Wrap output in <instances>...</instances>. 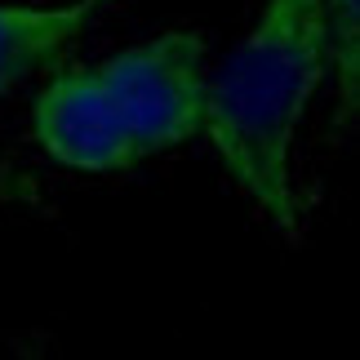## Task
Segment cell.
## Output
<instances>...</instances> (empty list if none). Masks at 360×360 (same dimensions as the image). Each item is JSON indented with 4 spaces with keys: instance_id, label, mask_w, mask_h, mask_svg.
Here are the masks:
<instances>
[{
    "instance_id": "5b68a950",
    "label": "cell",
    "mask_w": 360,
    "mask_h": 360,
    "mask_svg": "<svg viewBox=\"0 0 360 360\" xmlns=\"http://www.w3.org/2000/svg\"><path fill=\"white\" fill-rule=\"evenodd\" d=\"M325 5V45H329V72L342 85V107L356 112L360 89V0H321Z\"/></svg>"
},
{
    "instance_id": "277c9868",
    "label": "cell",
    "mask_w": 360,
    "mask_h": 360,
    "mask_svg": "<svg viewBox=\"0 0 360 360\" xmlns=\"http://www.w3.org/2000/svg\"><path fill=\"white\" fill-rule=\"evenodd\" d=\"M116 0H67V5H0V94L27 76L58 67L63 53L89 32Z\"/></svg>"
},
{
    "instance_id": "6da1fadb",
    "label": "cell",
    "mask_w": 360,
    "mask_h": 360,
    "mask_svg": "<svg viewBox=\"0 0 360 360\" xmlns=\"http://www.w3.org/2000/svg\"><path fill=\"white\" fill-rule=\"evenodd\" d=\"M329 76L325 5L267 0L249 36L205 80V138L271 227L298 236L302 196L294 143L321 80Z\"/></svg>"
},
{
    "instance_id": "3957f363",
    "label": "cell",
    "mask_w": 360,
    "mask_h": 360,
    "mask_svg": "<svg viewBox=\"0 0 360 360\" xmlns=\"http://www.w3.org/2000/svg\"><path fill=\"white\" fill-rule=\"evenodd\" d=\"M32 138L72 174H124L138 165L94 63L53 67L32 103Z\"/></svg>"
},
{
    "instance_id": "7a4b0ae2",
    "label": "cell",
    "mask_w": 360,
    "mask_h": 360,
    "mask_svg": "<svg viewBox=\"0 0 360 360\" xmlns=\"http://www.w3.org/2000/svg\"><path fill=\"white\" fill-rule=\"evenodd\" d=\"M134 160L178 151L205 129V40L196 32H160L94 63Z\"/></svg>"
}]
</instances>
